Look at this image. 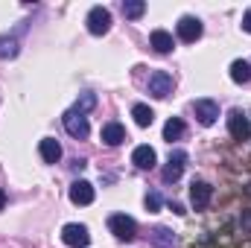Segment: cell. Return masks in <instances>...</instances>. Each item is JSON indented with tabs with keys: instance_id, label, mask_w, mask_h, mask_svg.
Masks as SVG:
<instances>
[{
	"instance_id": "cell-13",
	"label": "cell",
	"mask_w": 251,
	"mask_h": 248,
	"mask_svg": "<svg viewBox=\"0 0 251 248\" xmlns=\"http://www.w3.org/2000/svg\"><path fill=\"white\" fill-rule=\"evenodd\" d=\"M38 152H41V161H44V164H59V158H62V146H59V140H53V137H44V140L38 143Z\"/></svg>"
},
{
	"instance_id": "cell-22",
	"label": "cell",
	"mask_w": 251,
	"mask_h": 248,
	"mask_svg": "<svg viewBox=\"0 0 251 248\" xmlns=\"http://www.w3.org/2000/svg\"><path fill=\"white\" fill-rule=\"evenodd\" d=\"M94 105H97V97H94V94H82V97L76 99L73 111H76V114H88V111H91Z\"/></svg>"
},
{
	"instance_id": "cell-14",
	"label": "cell",
	"mask_w": 251,
	"mask_h": 248,
	"mask_svg": "<svg viewBox=\"0 0 251 248\" xmlns=\"http://www.w3.org/2000/svg\"><path fill=\"white\" fill-rule=\"evenodd\" d=\"M126 140V128L120 123H105L102 125V143L105 146H120Z\"/></svg>"
},
{
	"instance_id": "cell-2",
	"label": "cell",
	"mask_w": 251,
	"mask_h": 248,
	"mask_svg": "<svg viewBox=\"0 0 251 248\" xmlns=\"http://www.w3.org/2000/svg\"><path fill=\"white\" fill-rule=\"evenodd\" d=\"M85 24H88V32H91V35H105V32L111 29V12H108L105 6H94V9L88 12Z\"/></svg>"
},
{
	"instance_id": "cell-12",
	"label": "cell",
	"mask_w": 251,
	"mask_h": 248,
	"mask_svg": "<svg viewBox=\"0 0 251 248\" xmlns=\"http://www.w3.org/2000/svg\"><path fill=\"white\" fill-rule=\"evenodd\" d=\"M155 161H158V155H155L152 146H137V149L131 152V164H134L137 170H152Z\"/></svg>"
},
{
	"instance_id": "cell-7",
	"label": "cell",
	"mask_w": 251,
	"mask_h": 248,
	"mask_svg": "<svg viewBox=\"0 0 251 248\" xmlns=\"http://www.w3.org/2000/svg\"><path fill=\"white\" fill-rule=\"evenodd\" d=\"M201 32H204V26H201V21H199V18H193V15H184V18L178 21V38H181L184 44H193V41H199V38H201Z\"/></svg>"
},
{
	"instance_id": "cell-3",
	"label": "cell",
	"mask_w": 251,
	"mask_h": 248,
	"mask_svg": "<svg viewBox=\"0 0 251 248\" xmlns=\"http://www.w3.org/2000/svg\"><path fill=\"white\" fill-rule=\"evenodd\" d=\"M62 123H64V128H67V134H70V137H76V140H85V137L91 134L88 117H85V114H76L73 108H70V111H64Z\"/></svg>"
},
{
	"instance_id": "cell-8",
	"label": "cell",
	"mask_w": 251,
	"mask_h": 248,
	"mask_svg": "<svg viewBox=\"0 0 251 248\" xmlns=\"http://www.w3.org/2000/svg\"><path fill=\"white\" fill-rule=\"evenodd\" d=\"M193 111H196V120L201 125H213L219 117V105L213 99H196L193 102Z\"/></svg>"
},
{
	"instance_id": "cell-27",
	"label": "cell",
	"mask_w": 251,
	"mask_h": 248,
	"mask_svg": "<svg viewBox=\"0 0 251 248\" xmlns=\"http://www.w3.org/2000/svg\"><path fill=\"white\" fill-rule=\"evenodd\" d=\"M3 207H6V193L0 190V210H3Z\"/></svg>"
},
{
	"instance_id": "cell-25",
	"label": "cell",
	"mask_w": 251,
	"mask_h": 248,
	"mask_svg": "<svg viewBox=\"0 0 251 248\" xmlns=\"http://www.w3.org/2000/svg\"><path fill=\"white\" fill-rule=\"evenodd\" d=\"M243 29H246V32H251V9L243 15Z\"/></svg>"
},
{
	"instance_id": "cell-15",
	"label": "cell",
	"mask_w": 251,
	"mask_h": 248,
	"mask_svg": "<svg viewBox=\"0 0 251 248\" xmlns=\"http://www.w3.org/2000/svg\"><path fill=\"white\" fill-rule=\"evenodd\" d=\"M149 41H152V47H155V50H158V53H164V56H167V53H173V50H176V41H173V35H170V32H167V29H155V32H152V38H149Z\"/></svg>"
},
{
	"instance_id": "cell-21",
	"label": "cell",
	"mask_w": 251,
	"mask_h": 248,
	"mask_svg": "<svg viewBox=\"0 0 251 248\" xmlns=\"http://www.w3.org/2000/svg\"><path fill=\"white\" fill-rule=\"evenodd\" d=\"M143 12H146V3H143V0H123V15L126 18L134 21V18H140Z\"/></svg>"
},
{
	"instance_id": "cell-23",
	"label": "cell",
	"mask_w": 251,
	"mask_h": 248,
	"mask_svg": "<svg viewBox=\"0 0 251 248\" xmlns=\"http://www.w3.org/2000/svg\"><path fill=\"white\" fill-rule=\"evenodd\" d=\"M146 210H152V213H155V210H161V196H158L155 190H152V193H146Z\"/></svg>"
},
{
	"instance_id": "cell-18",
	"label": "cell",
	"mask_w": 251,
	"mask_h": 248,
	"mask_svg": "<svg viewBox=\"0 0 251 248\" xmlns=\"http://www.w3.org/2000/svg\"><path fill=\"white\" fill-rule=\"evenodd\" d=\"M131 117H134V123L140 125V128H146V125H152V120H155V111H152L149 105L137 102V105L131 108Z\"/></svg>"
},
{
	"instance_id": "cell-19",
	"label": "cell",
	"mask_w": 251,
	"mask_h": 248,
	"mask_svg": "<svg viewBox=\"0 0 251 248\" xmlns=\"http://www.w3.org/2000/svg\"><path fill=\"white\" fill-rule=\"evenodd\" d=\"M178 137H184V123L178 120V117H170L167 125H164V140H178Z\"/></svg>"
},
{
	"instance_id": "cell-5",
	"label": "cell",
	"mask_w": 251,
	"mask_h": 248,
	"mask_svg": "<svg viewBox=\"0 0 251 248\" xmlns=\"http://www.w3.org/2000/svg\"><path fill=\"white\" fill-rule=\"evenodd\" d=\"M173 76L167 73V70H155L152 76H149V94L155 97V99H164V97H170L173 94Z\"/></svg>"
},
{
	"instance_id": "cell-17",
	"label": "cell",
	"mask_w": 251,
	"mask_h": 248,
	"mask_svg": "<svg viewBox=\"0 0 251 248\" xmlns=\"http://www.w3.org/2000/svg\"><path fill=\"white\" fill-rule=\"evenodd\" d=\"M152 248H176V237L170 228H155L152 231Z\"/></svg>"
},
{
	"instance_id": "cell-16",
	"label": "cell",
	"mask_w": 251,
	"mask_h": 248,
	"mask_svg": "<svg viewBox=\"0 0 251 248\" xmlns=\"http://www.w3.org/2000/svg\"><path fill=\"white\" fill-rule=\"evenodd\" d=\"M231 79H234L237 85H249L251 82V64L243 62V59L231 62Z\"/></svg>"
},
{
	"instance_id": "cell-11",
	"label": "cell",
	"mask_w": 251,
	"mask_h": 248,
	"mask_svg": "<svg viewBox=\"0 0 251 248\" xmlns=\"http://www.w3.org/2000/svg\"><path fill=\"white\" fill-rule=\"evenodd\" d=\"M70 201L73 204H91L94 201V184L91 181H73L70 184Z\"/></svg>"
},
{
	"instance_id": "cell-26",
	"label": "cell",
	"mask_w": 251,
	"mask_h": 248,
	"mask_svg": "<svg viewBox=\"0 0 251 248\" xmlns=\"http://www.w3.org/2000/svg\"><path fill=\"white\" fill-rule=\"evenodd\" d=\"M170 207H173V213H178V216H184V213H187V210H184V207H181V204H178V201H173V204H170Z\"/></svg>"
},
{
	"instance_id": "cell-6",
	"label": "cell",
	"mask_w": 251,
	"mask_h": 248,
	"mask_svg": "<svg viewBox=\"0 0 251 248\" xmlns=\"http://www.w3.org/2000/svg\"><path fill=\"white\" fill-rule=\"evenodd\" d=\"M184 164H187V152L184 149H176L173 155H170V161H167V167H164V181L167 184H176L178 178H181V173H184Z\"/></svg>"
},
{
	"instance_id": "cell-1",
	"label": "cell",
	"mask_w": 251,
	"mask_h": 248,
	"mask_svg": "<svg viewBox=\"0 0 251 248\" xmlns=\"http://www.w3.org/2000/svg\"><path fill=\"white\" fill-rule=\"evenodd\" d=\"M108 228H111V234H114L117 240H123V243H131V240L137 237V222H134L131 216H126V213H114V216L108 219Z\"/></svg>"
},
{
	"instance_id": "cell-9",
	"label": "cell",
	"mask_w": 251,
	"mask_h": 248,
	"mask_svg": "<svg viewBox=\"0 0 251 248\" xmlns=\"http://www.w3.org/2000/svg\"><path fill=\"white\" fill-rule=\"evenodd\" d=\"M228 131H231L234 140H249L251 137V123L246 120L243 111H231L228 114Z\"/></svg>"
},
{
	"instance_id": "cell-24",
	"label": "cell",
	"mask_w": 251,
	"mask_h": 248,
	"mask_svg": "<svg viewBox=\"0 0 251 248\" xmlns=\"http://www.w3.org/2000/svg\"><path fill=\"white\" fill-rule=\"evenodd\" d=\"M240 222H243V228H246V231H251V210L243 213V219H240Z\"/></svg>"
},
{
	"instance_id": "cell-4",
	"label": "cell",
	"mask_w": 251,
	"mask_h": 248,
	"mask_svg": "<svg viewBox=\"0 0 251 248\" xmlns=\"http://www.w3.org/2000/svg\"><path fill=\"white\" fill-rule=\"evenodd\" d=\"M62 240H64V246H67V248H88L91 234H88V228H85V225L70 222V225H64V228H62Z\"/></svg>"
},
{
	"instance_id": "cell-20",
	"label": "cell",
	"mask_w": 251,
	"mask_h": 248,
	"mask_svg": "<svg viewBox=\"0 0 251 248\" xmlns=\"http://www.w3.org/2000/svg\"><path fill=\"white\" fill-rule=\"evenodd\" d=\"M18 50H21L18 38H12V35H0V59H15Z\"/></svg>"
},
{
	"instance_id": "cell-10",
	"label": "cell",
	"mask_w": 251,
	"mask_h": 248,
	"mask_svg": "<svg viewBox=\"0 0 251 248\" xmlns=\"http://www.w3.org/2000/svg\"><path fill=\"white\" fill-rule=\"evenodd\" d=\"M210 198H213V187L207 184V181H193V187H190V201H193L196 210H204L210 204Z\"/></svg>"
}]
</instances>
